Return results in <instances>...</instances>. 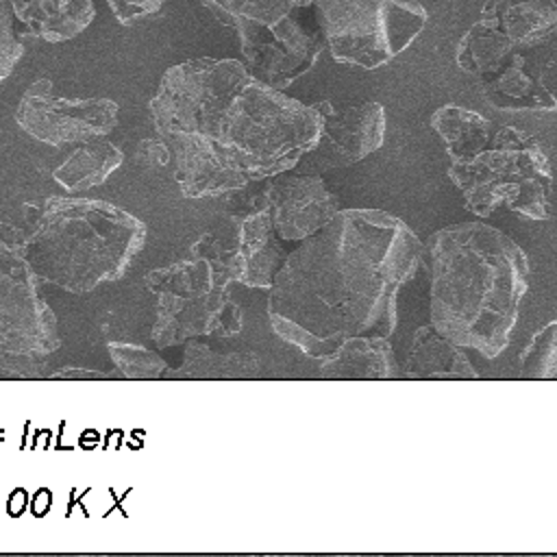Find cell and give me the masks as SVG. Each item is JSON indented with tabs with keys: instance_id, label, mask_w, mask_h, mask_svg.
<instances>
[{
	"instance_id": "11",
	"label": "cell",
	"mask_w": 557,
	"mask_h": 557,
	"mask_svg": "<svg viewBox=\"0 0 557 557\" xmlns=\"http://www.w3.org/2000/svg\"><path fill=\"white\" fill-rule=\"evenodd\" d=\"M481 83L500 111H557V24L520 44L498 72Z\"/></svg>"
},
{
	"instance_id": "26",
	"label": "cell",
	"mask_w": 557,
	"mask_h": 557,
	"mask_svg": "<svg viewBox=\"0 0 557 557\" xmlns=\"http://www.w3.org/2000/svg\"><path fill=\"white\" fill-rule=\"evenodd\" d=\"M107 348L115 368L126 379H157L163 376L168 370L165 359H161L154 350H148L144 346L111 342Z\"/></svg>"
},
{
	"instance_id": "15",
	"label": "cell",
	"mask_w": 557,
	"mask_h": 557,
	"mask_svg": "<svg viewBox=\"0 0 557 557\" xmlns=\"http://www.w3.org/2000/svg\"><path fill=\"white\" fill-rule=\"evenodd\" d=\"M174 159V176L185 198H211L231 194L250 183L213 141L194 133L163 135Z\"/></svg>"
},
{
	"instance_id": "10",
	"label": "cell",
	"mask_w": 557,
	"mask_h": 557,
	"mask_svg": "<svg viewBox=\"0 0 557 557\" xmlns=\"http://www.w3.org/2000/svg\"><path fill=\"white\" fill-rule=\"evenodd\" d=\"M17 126L50 146L83 144L115 128L117 104L111 98H63L48 78L35 81L15 109Z\"/></svg>"
},
{
	"instance_id": "2",
	"label": "cell",
	"mask_w": 557,
	"mask_h": 557,
	"mask_svg": "<svg viewBox=\"0 0 557 557\" xmlns=\"http://www.w3.org/2000/svg\"><path fill=\"white\" fill-rule=\"evenodd\" d=\"M157 135L194 133L213 141L250 183L296 168L315 144L320 113L257 81L237 59L172 65L150 100Z\"/></svg>"
},
{
	"instance_id": "20",
	"label": "cell",
	"mask_w": 557,
	"mask_h": 557,
	"mask_svg": "<svg viewBox=\"0 0 557 557\" xmlns=\"http://www.w3.org/2000/svg\"><path fill=\"white\" fill-rule=\"evenodd\" d=\"M124 161L122 150L102 139L78 144L54 170L52 178L67 191H85L104 183Z\"/></svg>"
},
{
	"instance_id": "18",
	"label": "cell",
	"mask_w": 557,
	"mask_h": 557,
	"mask_svg": "<svg viewBox=\"0 0 557 557\" xmlns=\"http://www.w3.org/2000/svg\"><path fill=\"white\" fill-rule=\"evenodd\" d=\"M320 372L326 379H392L398 366L387 337L357 335L320 359Z\"/></svg>"
},
{
	"instance_id": "12",
	"label": "cell",
	"mask_w": 557,
	"mask_h": 557,
	"mask_svg": "<svg viewBox=\"0 0 557 557\" xmlns=\"http://www.w3.org/2000/svg\"><path fill=\"white\" fill-rule=\"evenodd\" d=\"M313 107L320 113V133L294 170L320 174L324 170L363 161L381 148L385 139L383 104L366 100L337 109L331 100H320L313 102Z\"/></svg>"
},
{
	"instance_id": "25",
	"label": "cell",
	"mask_w": 557,
	"mask_h": 557,
	"mask_svg": "<svg viewBox=\"0 0 557 557\" xmlns=\"http://www.w3.org/2000/svg\"><path fill=\"white\" fill-rule=\"evenodd\" d=\"M518 368L531 379H557V320L533 333L518 357Z\"/></svg>"
},
{
	"instance_id": "27",
	"label": "cell",
	"mask_w": 557,
	"mask_h": 557,
	"mask_svg": "<svg viewBox=\"0 0 557 557\" xmlns=\"http://www.w3.org/2000/svg\"><path fill=\"white\" fill-rule=\"evenodd\" d=\"M24 54V46L15 30L13 0H0V83L13 72Z\"/></svg>"
},
{
	"instance_id": "4",
	"label": "cell",
	"mask_w": 557,
	"mask_h": 557,
	"mask_svg": "<svg viewBox=\"0 0 557 557\" xmlns=\"http://www.w3.org/2000/svg\"><path fill=\"white\" fill-rule=\"evenodd\" d=\"M146 244V224L94 198H46L28 215L22 257L33 274L85 294L126 274Z\"/></svg>"
},
{
	"instance_id": "19",
	"label": "cell",
	"mask_w": 557,
	"mask_h": 557,
	"mask_svg": "<svg viewBox=\"0 0 557 557\" xmlns=\"http://www.w3.org/2000/svg\"><path fill=\"white\" fill-rule=\"evenodd\" d=\"M407 379H479L468 357L433 324L418 326L405 361Z\"/></svg>"
},
{
	"instance_id": "23",
	"label": "cell",
	"mask_w": 557,
	"mask_h": 557,
	"mask_svg": "<svg viewBox=\"0 0 557 557\" xmlns=\"http://www.w3.org/2000/svg\"><path fill=\"white\" fill-rule=\"evenodd\" d=\"M259 370V359L252 352H215L205 344H187L183 363L176 370H165L170 379H235Z\"/></svg>"
},
{
	"instance_id": "24",
	"label": "cell",
	"mask_w": 557,
	"mask_h": 557,
	"mask_svg": "<svg viewBox=\"0 0 557 557\" xmlns=\"http://www.w3.org/2000/svg\"><path fill=\"white\" fill-rule=\"evenodd\" d=\"M202 4L220 24L235 28L239 22H274L292 7L311 4V0H202Z\"/></svg>"
},
{
	"instance_id": "17",
	"label": "cell",
	"mask_w": 557,
	"mask_h": 557,
	"mask_svg": "<svg viewBox=\"0 0 557 557\" xmlns=\"http://www.w3.org/2000/svg\"><path fill=\"white\" fill-rule=\"evenodd\" d=\"M96 17L94 0H13L17 35L59 44L81 35Z\"/></svg>"
},
{
	"instance_id": "3",
	"label": "cell",
	"mask_w": 557,
	"mask_h": 557,
	"mask_svg": "<svg viewBox=\"0 0 557 557\" xmlns=\"http://www.w3.org/2000/svg\"><path fill=\"white\" fill-rule=\"evenodd\" d=\"M431 324L461 348L498 357L529 292V259L503 231L461 222L435 231L429 242Z\"/></svg>"
},
{
	"instance_id": "30",
	"label": "cell",
	"mask_w": 557,
	"mask_h": 557,
	"mask_svg": "<svg viewBox=\"0 0 557 557\" xmlns=\"http://www.w3.org/2000/svg\"><path fill=\"white\" fill-rule=\"evenodd\" d=\"M52 379H109L111 374L107 372H96V370H85V368H61L59 372L50 374Z\"/></svg>"
},
{
	"instance_id": "1",
	"label": "cell",
	"mask_w": 557,
	"mask_h": 557,
	"mask_svg": "<svg viewBox=\"0 0 557 557\" xmlns=\"http://www.w3.org/2000/svg\"><path fill=\"white\" fill-rule=\"evenodd\" d=\"M422 261V242L381 209H339L287 252L268 298L272 331L324 359L357 335L389 337L400 287Z\"/></svg>"
},
{
	"instance_id": "9",
	"label": "cell",
	"mask_w": 557,
	"mask_h": 557,
	"mask_svg": "<svg viewBox=\"0 0 557 557\" xmlns=\"http://www.w3.org/2000/svg\"><path fill=\"white\" fill-rule=\"evenodd\" d=\"M557 24L555 0H487L457 46V65L485 81L527 39Z\"/></svg>"
},
{
	"instance_id": "7",
	"label": "cell",
	"mask_w": 557,
	"mask_h": 557,
	"mask_svg": "<svg viewBox=\"0 0 557 557\" xmlns=\"http://www.w3.org/2000/svg\"><path fill=\"white\" fill-rule=\"evenodd\" d=\"M331 57L376 70L398 57L426 26L418 0H311Z\"/></svg>"
},
{
	"instance_id": "6",
	"label": "cell",
	"mask_w": 557,
	"mask_h": 557,
	"mask_svg": "<svg viewBox=\"0 0 557 557\" xmlns=\"http://www.w3.org/2000/svg\"><path fill=\"white\" fill-rule=\"evenodd\" d=\"M22 244L24 231L0 224V372L33 376L59 348V329Z\"/></svg>"
},
{
	"instance_id": "22",
	"label": "cell",
	"mask_w": 557,
	"mask_h": 557,
	"mask_svg": "<svg viewBox=\"0 0 557 557\" xmlns=\"http://www.w3.org/2000/svg\"><path fill=\"white\" fill-rule=\"evenodd\" d=\"M231 283L233 278L224 265L196 255L146 274V287L152 294H207Z\"/></svg>"
},
{
	"instance_id": "14",
	"label": "cell",
	"mask_w": 557,
	"mask_h": 557,
	"mask_svg": "<svg viewBox=\"0 0 557 557\" xmlns=\"http://www.w3.org/2000/svg\"><path fill=\"white\" fill-rule=\"evenodd\" d=\"M265 209L283 242H302L320 231L337 211L339 202L320 174H274L263 178Z\"/></svg>"
},
{
	"instance_id": "21",
	"label": "cell",
	"mask_w": 557,
	"mask_h": 557,
	"mask_svg": "<svg viewBox=\"0 0 557 557\" xmlns=\"http://www.w3.org/2000/svg\"><path fill=\"white\" fill-rule=\"evenodd\" d=\"M431 126L442 137L450 161H463L483 150L494 133L492 122L461 104H444L433 111Z\"/></svg>"
},
{
	"instance_id": "29",
	"label": "cell",
	"mask_w": 557,
	"mask_h": 557,
	"mask_svg": "<svg viewBox=\"0 0 557 557\" xmlns=\"http://www.w3.org/2000/svg\"><path fill=\"white\" fill-rule=\"evenodd\" d=\"M135 161L146 165V168H165L172 161V152H170L168 141L161 135L141 139L135 148Z\"/></svg>"
},
{
	"instance_id": "8",
	"label": "cell",
	"mask_w": 557,
	"mask_h": 557,
	"mask_svg": "<svg viewBox=\"0 0 557 557\" xmlns=\"http://www.w3.org/2000/svg\"><path fill=\"white\" fill-rule=\"evenodd\" d=\"M235 33L246 70L281 91L309 72L326 46L313 4L292 7L268 24L239 22Z\"/></svg>"
},
{
	"instance_id": "28",
	"label": "cell",
	"mask_w": 557,
	"mask_h": 557,
	"mask_svg": "<svg viewBox=\"0 0 557 557\" xmlns=\"http://www.w3.org/2000/svg\"><path fill=\"white\" fill-rule=\"evenodd\" d=\"M120 24H133L157 13L165 0H107Z\"/></svg>"
},
{
	"instance_id": "5",
	"label": "cell",
	"mask_w": 557,
	"mask_h": 557,
	"mask_svg": "<svg viewBox=\"0 0 557 557\" xmlns=\"http://www.w3.org/2000/svg\"><path fill=\"white\" fill-rule=\"evenodd\" d=\"M448 176L466 209L479 218L507 209L531 220L548 218L553 172L537 139L516 126L494 128L487 146L463 161H450Z\"/></svg>"
},
{
	"instance_id": "16",
	"label": "cell",
	"mask_w": 557,
	"mask_h": 557,
	"mask_svg": "<svg viewBox=\"0 0 557 557\" xmlns=\"http://www.w3.org/2000/svg\"><path fill=\"white\" fill-rule=\"evenodd\" d=\"M268 209L237 218V239L231 255V276L248 287L270 289L287 257Z\"/></svg>"
},
{
	"instance_id": "13",
	"label": "cell",
	"mask_w": 557,
	"mask_h": 557,
	"mask_svg": "<svg viewBox=\"0 0 557 557\" xmlns=\"http://www.w3.org/2000/svg\"><path fill=\"white\" fill-rule=\"evenodd\" d=\"M242 331V309L228 287L207 294H157L152 342L159 348L198 335L233 337Z\"/></svg>"
}]
</instances>
